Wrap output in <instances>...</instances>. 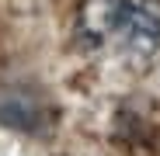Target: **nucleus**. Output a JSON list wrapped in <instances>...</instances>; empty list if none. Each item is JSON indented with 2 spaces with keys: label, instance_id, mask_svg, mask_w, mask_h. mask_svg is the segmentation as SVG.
<instances>
[{
  "label": "nucleus",
  "instance_id": "f257e3e1",
  "mask_svg": "<svg viewBox=\"0 0 160 156\" xmlns=\"http://www.w3.org/2000/svg\"><path fill=\"white\" fill-rule=\"evenodd\" d=\"M77 45L101 63H146L160 49V0H84Z\"/></svg>",
  "mask_w": 160,
  "mask_h": 156
},
{
  "label": "nucleus",
  "instance_id": "f03ea898",
  "mask_svg": "<svg viewBox=\"0 0 160 156\" xmlns=\"http://www.w3.org/2000/svg\"><path fill=\"white\" fill-rule=\"evenodd\" d=\"M0 121L21 132H35L45 125V104L24 90H11L0 97Z\"/></svg>",
  "mask_w": 160,
  "mask_h": 156
}]
</instances>
